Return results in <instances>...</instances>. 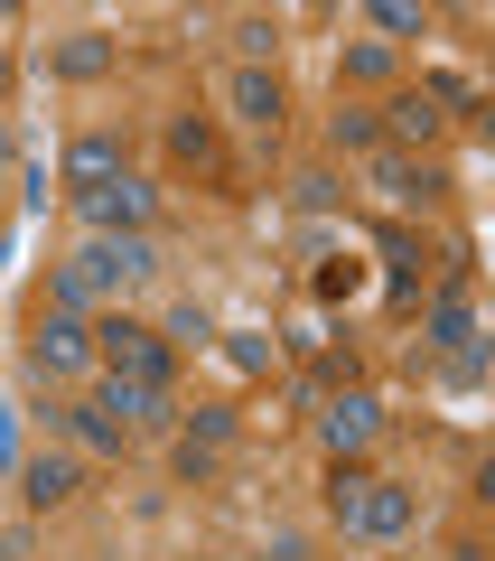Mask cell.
Returning <instances> with one entry per match:
<instances>
[{
	"instance_id": "13",
	"label": "cell",
	"mask_w": 495,
	"mask_h": 561,
	"mask_svg": "<svg viewBox=\"0 0 495 561\" xmlns=\"http://www.w3.org/2000/svg\"><path fill=\"white\" fill-rule=\"evenodd\" d=\"M76 486H84V468H76V459H57V449H38V459L20 468V496L38 505V515H57V505H76Z\"/></svg>"
},
{
	"instance_id": "6",
	"label": "cell",
	"mask_w": 495,
	"mask_h": 561,
	"mask_svg": "<svg viewBox=\"0 0 495 561\" xmlns=\"http://www.w3.org/2000/svg\"><path fill=\"white\" fill-rule=\"evenodd\" d=\"M375 431H383V402L375 393H337L327 412H318V440H327V459H337V468H356L365 449H375Z\"/></svg>"
},
{
	"instance_id": "20",
	"label": "cell",
	"mask_w": 495,
	"mask_h": 561,
	"mask_svg": "<svg viewBox=\"0 0 495 561\" xmlns=\"http://www.w3.org/2000/svg\"><path fill=\"white\" fill-rule=\"evenodd\" d=\"M346 84H393V47H383V38H356V47H346Z\"/></svg>"
},
{
	"instance_id": "22",
	"label": "cell",
	"mask_w": 495,
	"mask_h": 561,
	"mask_svg": "<svg viewBox=\"0 0 495 561\" xmlns=\"http://www.w3.org/2000/svg\"><path fill=\"white\" fill-rule=\"evenodd\" d=\"M225 356H234L243 375H272V365H280V337H262V328H243V337H225Z\"/></svg>"
},
{
	"instance_id": "7",
	"label": "cell",
	"mask_w": 495,
	"mask_h": 561,
	"mask_svg": "<svg viewBox=\"0 0 495 561\" xmlns=\"http://www.w3.org/2000/svg\"><path fill=\"white\" fill-rule=\"evenodd\" d=\"M225 113H234L243 131H280V122H290V94H280L272 66H234V76H225Z\"/></svg>"
},
{
	"instance_id": "8",
	"label": "cell",
	"mask_w": 495,
	"mask_h": 561,
	"mask_svg": "<svg viewBox=\"0 0 495 561\" xmlns=\"http://www.w3.org/2000/svg\"><path fill=\"white\" fill-rule=\"evenodd\" d=\"M66 187H76V197H84V187H113L122 179V169H131V150H122V131H76V140H66Z\"/></svg>"
},
{
	"instance_id": "9",
	"label": "cell",
	"mask_w": 495,
	"mask_h": 561,
	"mask_svg": "<svg viewBox=\"0 0 495 561\" xmlns=\"http://www.w3.org/2000/svg\"><path fill=\"white\" fill-rule=\"evenodd\" d=\"M375 197L383 206H439V197H449V179H439L430 160H393V150H375Z\"/></svg>"
},
{
	"instance_id": "18",
	"label": "cell",
	"mask_w": 495,
	"mask_h": 561,
	"mask_svg": "<svg viewBox=\"0 0 495 561\" xmlns=\"http://www.w3.org/2000/svg\"><path fill=\"white\" fill-rule=\"evenodd\" d=\"M234 57H243V66H272V57H280V20L243 10V20H234Z\"/></svg>"
},
{
	"instance_id": "23",
	"label": "cell",
	"mask_w": 495,
	"mask_h": 561,
	"mask_svg": "<svg viewBox=\"0 0 495 561\" xmlns=\"http://www.w3.org/2000/svg\"><path fill=\"white\" fill-rule=\"evenodd\" d=\"M159 337H179V346H206V337H216V328H206V309L187 300V309H169V328H159Z\"/></svg>"
},
{
	"instance_id": "3",
	"label": "cell",
	"mask_w": 495,
	"mask_h": 561,
	"mask_svg": "<svg viewBox=\"0 0 495 561\" xmlns=\"http://www.w3.org/2000/svg\"><path fill=\"white\" fill-rule=\"evenodd\" d=\"M94 365L103 375H122V383H159L169 393V337L159 328H140V319H94Z\"/></svg>"
},
{
	"instance_id": "10",
	"label": "cell",
	"mask_w": 495,
	"mask_h": 561,
	"mask_svg": "<svg viewBox=\"0 0 495 561\" xmlns=\"http://www.w3.org/2000/svg\"><path fill=\"white\" fill-rule=\"evenodd\" d=\"M84 402H94V412H113L122 431H150V421H169V412H179V402L159 393V383H122V375H103Z\"/></svg>"
},
{
	"instance_id": "5",
	"label": "cell",
	"mask_w": 495,
	"mask_h": 561,
	"mask_svg": "<svg viewBox=\"0 0 495 561\" xmlns=\"http://www.w3.org/2000/svg\"><path fill=\"white\" fill-rule=\"evenodd\" d=\"M76 216L94 225V234H150V216H159V197H150V187L131 179V169H122L113 187H84V197H76Z\"/></svg>"
},
{
	"instance_id": "1",
	"label": "cell",
	"mask_w": 495,
	"mask_h": 561,
	"mask_svg": "<svg viewBox=\"0 0 495 561\" xmlns=\"http://www.w3.org/2000/svg\"><path fill=\"white\" fill-rule=\"evenodd\" d=\"M159 272V243L150 234H94L76 262H57V290H47V309H94V300H113V290H140V280Z\"/></svg>"
},
{
	"instance_id": "2",
	"label": "cell",
	"mask_w": 495,
	"mask_h": 561,
	"mask_svg": "<svg viewBox=\"0 0 495 561\" xmlns=\"http://www.w3.org/2000/svg\"><path fill=\"white\" fill-rule=\"evenodd\" d=\"M327 524L356 542H402L421 524V496L402 478H375V468H327Z\"/></svg>"
},
{
	"instance_id": "16",
	"label": "cell",
	"mask_w": 495,
	"mask_h": 561,
	"mask_svg": "<svg viewBox=\"0 0 495 561\" xmlns=\"http://www.w3.org/2000/svg\"><path fill=\"white\" fill-rule=\"evenodd\" d=\"M66 431H76V449H94V459H122V449H131V431H122L113 412H94V402H76Z\"/></svg>"
},
{
	"instance_id": "14",
	"label": "cell",
	"mask_w": 495,
	"mask_h": 561,
	"mask_svg": "<svg viewBox=\"0 0 495 561\" xmlns=\"http://www.w3.org/2000/svg\"><path fill=\"white\" fill-rule=\"evenodd\" d=\"M169 160H179V169H197V179H225V140H216V122L179 113V122H169Z\"/></svg>"
},
{
	"instance_id": "17",
	"label": "cell",
	"mask_w": 495,
	"mask_h": 561,
	"mask_svg": "<svg viewBox=\"0 0 495 561\" xmlns=\"http://www.w3.org/2000/svg\"><path fill=\"white\" fill-rule=\"evenodd\" d=\"M327 150H365V160H375V150H383L375 113H365V103H337V113H327Z\"/></svg>"
},
{
	"instance_id": "12",
	"label": "cell",
	"mask_w": 495,
	"mask_h": 561,
	"mask_svg": "<svg viewBox=\"0 0 495 561\" xmlns=\"http://www.w3.org/2000/svg\"><path fill=\"white\" fill-rule=\"evenodd\" d=\"M225 440H234V412H225V402H197V421L179 431V468H187V478H206V468L225 459Z\"/></svg>"
},
{
	"instance_id": "4",
	"label": "cell",
	"mask_w": 495,
	"mask_h": 561,
	"mask_svg": "<svg viewBox=\"0 0 495 561\" xmlns=\"http://www.w3.org/2000/svg\"><path fill=\"white\" fill-rule=\"evenodd\" d=\"M28 375H38V383H84V375H94V319L47 309L38 337H28Z\"/></svg>"
},
{
	"instance_id": "11",
	"label": "cell",
	"mask_w": 495,
	"mask_h": 561,
	"mask_svg": "<svg viewBox=\"0 0 495 561\" xmlns=\"http://www.w3.org/2000/svg\"><path fill=\"white\" fill-rule=\"evenodd\" d=\"M47 66H57L66 84H103V76L122 66V38H103V28H76V38L47 47Z\"/></svg>"
},
{
	"instance_id": "15",
	"label": "cell",
	"mask_w": 495,
	"mask_h": 561,
	"mask_svg": "<svg viewBox=\"0 0 495 561\" xmlns=\"http://www.w3.org/2000/svg\"><path fill=\"white\" fill-rule=\"evenodd\" d=\"M430 346H439V356H476V309H468V290H449V300L430 309Z\"/></svg>"
},
{
	"instance_id": "24",
	"label": "cell",
	"mask_w": 495,
	"mask_h": 561,
	"mask_svg": "<svg viewBox=\"0 0 495 561\" xmlns=\"http://www.w3.org/2000/svg\"><path fill=\"white\" fill-rule=\"evenodd\" d=\"M299 187V206H309V216H327V206H337V179H327V169H309V179H290Z\"/></svg>"
},
{
	"instance_id": "19",
	"label": "cell",
	"mask_w": 495,
	"mask_h": 561,
	"mask_svg": "<svg viewBox=\"0 0 495 561\" xmlns=\"http://www.w3.org/2000/svg\"><path fill=\"white\" fill-rule=\"evenodd\" d=\"M375 28H383V47L393 38H430V10H421V0H375Z\"/></svg>"
},
{
	"instance_id": "21",
	"label": "cell",
	"mask_w": 495,
	"mask_h": 561,
	"mask_svg": "<svg viewBox=\"0 0 495 561\" xmlns=\"http://www.w3.org/2000/svg\"><path fill=\"white\" fill-rule=\"evenodd\" d=\"M383 262H393V280H402V300H412V280H421V262H430V253H421V243L402 234V225H383Z\"/></svg>"
},
{
	"instance_id": "26",
	"label": "cell",
	"mask_w": 495,
	"mask_h": 561,
	"mask_svg": "<svg viewBox=\"0 0 495 561\" xmlns=\"http://www.w3.org/2000/svg\"><path fill=\"white\" fill-rule=\"evenodd\" d=\"M10 84H20V66H10V47H0V103H10Z\"/></svg>"
},
{
	"instance_id": "25",
	"label": "cell",
	"mask_w": 495,
	"mask_h": 561,
	"mask_svg": "<svg viewBox=\"0 0 495 561\" xmlns=\"http://www.w3.org/2000/svg\"><path fill=\"white\" fill-rule=\"evenodd\" d=\"M0 449H20V412L10 402H0Z\"/></svg>"
}]
</instances>
